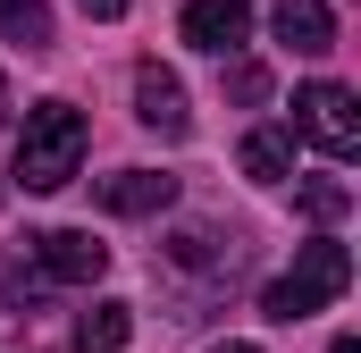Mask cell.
Wrapping results in <instances>:
<instances>
[{
  "label": "cell",
  "instance_id": "1",
  "mask_svg": "<svg viewBox=\"0 0 361 353\" xmlns=\"http://www.w3.org/2000/svg\"><path fill=\"white\" fill-rule=\"evenodd\" d=\"M76 169H85V109L76 101H34L25 126H17L8 176L25 193H59V185H76Z\"/></svg>",
  "mask_w": 361,
  "mask_h": 353
},
{
  "label": "cell",
  "instance_id": "2",
  "mask_svg": "<svg viewBox=\"0 0 361 353\" xmlns=\"http://www.w3.org/2000/svg\"><path fill=\"white\" fill-rule=\"evenodd\" d=\"M353 286V253L336 244V236H311L302 253H294V269H277L269 286H261V320H311V311H328L336 294Z\"/></svg>",
  "mask_w": 361,
  "mask_h": 353
},
{
  "label": "cell",
  "instance_id": "3",
  "mask_svg": "<svg viewBox=\"0 0 361 353\" xmlns=\"http://www.w3.org/2000/svg\"><path fill=\"white\" fill-rule=\"evenodd\" d=\"M286 135L319 143L328 160H353V152H361V101H353L345 85H328V76H319V85L294 92V126H286Z\"/></svg>",
  "mask_w": 361,
  "mask_h": 353
},
{
  "label": "cell",
  "instance_id": "4",
  "mask_svg": "<svg viewBox=\"0 0 361 353\" xmlns=\"http://www.w3.org/2000/svg\"><path fill=\"white\" fill-rule=\"evenodd\" d=\"M25 269L42 286H92L109 269V244H92L85 227H42V236H25Z\"/></svg>",
  "mask_w": 361,
  "mask_h": 353
},
{
  "label": "cell",
  "instance_id": "5",
  "mask_svg": "<svg viewBox=\"0 0 361 353\" xmlns=\"http://www.w3.org/2000/svg\"><path fill=\"white\" fill-rule=\"evenodd\" d=\"M177 34L193 51H210V59H235V51L252 42V0H185Z\"/></svg>",
  "mask_w": 361,
  "mask_h": 353
},
{
  "label": "cell",
  "instance_id": "6",
  "mask_svg": "<svg viewBox=\"0 0 361 353\" xmlns=\"http://www.w3.org/2000/svg\"><path fill=\"white\" fill-rule=\"evenodd\" d=\"M135 118H143L160 143H177L185 126H193V109H185V85L160 68V59H143V68H135Z\"/></svg>",
  "mask_w": 361,
  "mask_h": 353
},
{
  "label": "cell",
  "instance_id": "7",
  "mask_svg": "<svg viewBox=\"0 0 361 353\" xmlns=\"http://www.w3.org/2000/svg\"><path fill=\"white\" fill-rule=\"evenodd\" d=\"M177 202V176H160V169H118V176H101V210H118V219H160Z\"/></svg>",
  "mask_w": 361,
  "mask_h": 353
},
{
  "label": "cell",
  "instance_id": "8",
  "mask_svg": "<svg viewBox=\"0 0 361 353\" xmlns=\"http://www.w3.org/2000/svg\"><path fill=\"white\" fill-rule=\"evenodd\" d=\"M269 25H277V42H286V51H302V59L336 51V8H328V0H277Z\"/></svg>",
  "mask_w": 361,
  "mask_h": 353
},
{
  "label": "cell",
  "instance_id": "9",
  "mask_svg": "<svg viewBox=\"0 0 361 353\" xmlns=\"http://www.w3.org/2000/svg\"><path fill=\"white\" fill-rule=\"evenodd\" d=\"M244 176H252V185H286V176H294V135H286V126H252V135H244Z\"/></svg>",
  "mask_w": 361,
  "mask_h": 353
},
{
  "label": "cell",
  "instance_id": "10",
  "mask_svg": "<svg viewBox=\"0 0 361 353\" xmlns=\"http://www.w3.org/2000/svg\"><path fill=\"white\" fill-rule=\"evenodd\" d=\"M0 42L51 51V42H59V25H51V0H0Z\"/></svg>",
  "mask_w": 361,
  "mask_h": 353
},
{
  "label": "cell",
  "instance_id": "11",
  "mask_svg": "<svg viewBox=\"0 0 361 353\" xmlns=\"http://www.w3.org/2000/svg\"><path fill=\"white\" fill-rule=\"evenodd\" d=\"M294 210H302V219H311V227H336V219H345V210H353V185H345V176H302V185H294Z\"/></svg>",
  "mask_w": 361,
  "mask_h": 353
},
{
  "label": "cell",
  "instance_id": "12",
  "mask_svg": "<svg viewBox=\"0 0 361 353\" xmlns=\"http://www.w3.org/2000/svg\"><path fill=\"white\" fill-rule=\"evenodd\" d=\"M126 337H135V303H92L85 320H76V345L85 353H118Z\"/></svg>",
  "mask_w": 361,
  "mask_h": 353
},
{
  "label": "cell",
  "instance_id": "13",
  "mask_svg": "<svg viewBox=\"0 0 361 353\" xmlns=\"http://www.w3.org/2000/svg\"><path fill=\"white\" fill-rule=\"evenodd\" d=\"M227 92H235V101H261L269 76H261V68H227Z\"/></svg>",
  "mask_w": 361,
  "mask_h": 353
},
{
  "label": "cell",
  "instance_id": "14",
  "mask_svg": "<svg viewBox=\"0 0 361 353\" xmlns=\"http://www.w3.org/2000/svg\"><path fill=\"white\" fill-rule=\"evenodd\" d=\"M85 17H126V0H76Z\"/></svg>",
  "mask_w": 361,
  "mask_h": 353
},
{
  "label": "cell",
  "instance_id": "15",
  "mask_svg": "<svg viewBox=\"0 0 361 353\" xmlns=\"http://www.w3.org/2000/svg\"><path fill=\"white\" fill-rule=\"evenodd\" d=\"M210 353H261V345H244V337H227V345H210Z\"/></svg>",
  "mask_w": 361,
  "mask_h": 353
},
{
  "label": "cell",
  "instance_id": "16",
  "mask_svg": "<svg viewBox=\"0 0 361 353\" xmlns=\"http://www.w3.org/2000/svg\"><path fill=\"white\" fill-rule=\"evenodd\" d=\"M328 353H361V337H336V345H328Z\"/></svg>",
  "mask_w": 361,
  "mask_h": 353
},
{
  "label": "cell",
  "instance_id": "17",
  "mask_svg": "<svg viewBox=\"0 0 361 353\" xmlns=\"http://www.w3.org/2000/svg\"><path fill=\"white\" fill-rule=\"evenodd\" d=\"M0 118H8V76H0Z\"/></svg>",
  "mask_w": 361,
  "mask_h": 353
}]
</instances>
